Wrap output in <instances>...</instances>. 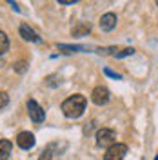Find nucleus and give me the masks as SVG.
Segmentation results:
<instances>
[{
    "label": "nucleus",
    "instance_id": "obj_8",
    "mask_svg": "<svg viewBox=\"0 0 158 160\" xmlns=\"http://www.w3.org/2000/svg\"><path fill=\"white\" fill-rule=\"evenodd\" d=\"M20 35H22V38L29 40V42H38V40H40L38 35L31 29L27 24H22V26H20Z\"/></svg>",
    "mask_w": 158,
    "mask_h": 160
},
{
    "label": "nucleus",
    "instance_id": "obj_17",
    "mask_svg": "<svg viewBox=\"0 0 158 160\" xmlns=\"http://www.w3.org/2000/svg\"><path fill=\"white\" fill-rule=\"evenodd\" d=\"M15 69L18 71V73H24V71H26V64H24V62H18V64L15 66Z\"/></svg>",
    "mask_w": 158,
    "mask_h": 160
},
{
    "label": "nucleus",
    "instance_id": "obj_15",
    "mask_svg": "<svg viewBox=\"0 0 158 160\" xmlns=\"http://www.w3.org/2000/svg\"><path fill=\"white\" fill-rule=\"evenodd\" d=\"M104 73H106V75H107V77H113V78H116V80H120V78H122V77H120L118 73H115V71L107 69V68H106V69H104Z\"/></svg>",
    "mask_w": 158,
    "mask_h": 160
},
{
    "label": "nucleus",
    "instance_id": "obj_14",
    "mask_svg": "<svg viewBox=\"0 0 158 160\" xmlns=\"http://www.w3.org/2000/svg\"><path fill=\"white\" fill-rule=\"evenodd\" d=\"M7 104H9V97H7L6 93H2V91H0V109H4Z\"/></svg>",
    "mask_w": 158,
    "mask_h": 160
},
{
    "label": "nucleus",
    "instance_id": "obj_7",
    "mask_svg": "<svg viewBox=\"0 0 158 160\" xmlns=\"http://www.w3.org/2000/svg\"><path fill=\"white\" fill-rule=\"evenodd\" d=\"M115 26H116V15L115 13L102 15V18H100V28H102V31H111Z\"/></svg>",
    "mask_w": 158,
    "mask_h": 160
},
{
    "label": "nucleus",
    "instance_id": "obj_1",
    "mask_svg": "<svg viewBox=\"0 0 158 160\" xmlns=\"http://www.w3.org/2000/svg\"><path fill=\"white\" fill-rule=\"evenodd\" d=\"M86 97L84 95H73L69 98L64 100V104H62V111H64V115L67 117V118H78L84 115V111H86Z\"/></svg>",
    "mask_w": 158,
    "mask_h": 160
},
{
    "label": "nucleus",
    "instance_id": "obj_10",
    "mask_svg": "<svg viewBox=\"0 0 158 160\" xmlns=\"http://www.w3.org/2000/svg\"><path fill=\"white\" fill-rule=\"evenodd\" d=\"M91 31V26L87 22H80L77 28H73V37H82V35H87Z\"/></svg>",
    "mask_w": 158,
    "mask_h": 160
},
{
    "label": "nucleus",
    "instance_id": "obj_6",
    "mask_svg": "<svg viewBox=\"0 0 158 160\" xmlns=\"http://www.w3.org/2000/svg\"><path fill=\"white\" fill-rule=\"evenodd\" d=\"M17 144H18V148H22V149H31L35 146V135L29 133V131H22L18 137H17Z\"/></svg>",
    "mask_w": 158,
    "mask_h": 160
},
{
    "label": "nucleus",
    "instance_id": "obj_12",
    "mask_svg": "<svg viewBox=\"0 0 158 160\" xmlns=\"http://www.w3.org/2000/svg\"><path fill=\"white\" fill-rule=\"evenodd\" d=\"M58 49L62 51V53H73V51H80L82 46H64V44H60Z\"/></svg>",
    "mask_w": 158,
    "mask_h": 160
},
{
    "label": "nucleus",
    "instance_id": "obj_11",
    "mask_svg": "<svg viewBox=\"0 0 158 160\" xmlns=\"http://www.w3.org/2000/svg\"><path fill=\"white\" fill-rule=\"evenodd\" d=\"M7 48H9V40H7L4 31H0V55H4L7 51Z\"/></svg>",
    "mask_w": 158,
    "mask_h": 160
},
{
    "label": "nucleus",
    "instance_id": "obj_9",
    "mask_svg": "<svg viewBox=\"0 0 158 160\" xmlns=\"http://www.w3.org/2000/svg\"><path fill=\"white\" fill-rule=\"evenodd\" d=\"M13 149V144L9 140H0V160H7L9 153Z\"/></svg>",
    "mask_w": 158,
    "mask_h": 160
},
{
    "label": "nucleus",
    "instance_id": "obj_16",
    "mask_svg": "<svg viewBox=\"0 0 158 160\" xmlns=\"http://www.w3.org/2000/svg\"><path fill=\"white\" fill-rule=\"evenodd\" d=\"M38 160H51V149H46L42 155H40Z\"/></svg>",
    "mask_w": 158,
    "mask_h": 160
},
{
    "label": "nucleus",
    "instance_id": "obj_3",
    "mask_svg": "<svg viewBox=\"0 0 158 160\" xmlns=\"http://www.w3.org/2000/svg\"><path fill=\"white\" fill-rule=\"evenodd\" d=\"M126 153H127L126 144H113L111 148H107L106 155H104V160H124Z\"/></svg>",
    "mask_w": 158,
    "mask_h": 160
},
{
    "label": "nucleus",
    "instance_id": "obj_2",
    "mask_svg": "<svg viewBox=\"0 0 158 160\" xmlns=\"http://www.w3.org/2000/svg\"><path fill=\"white\" fill-rule=\"evenodd\" d=\"M115 140H116V133L113 129L104 128V129H100L96 133V144H98L100 148H111L113 144H116Z\"/></svg>",
    "mask_w": 158,
    "mask_h": 160
},
{
    "label": "nucleus",
    "instance_id": "obj_5",
    "mask_svg": "<svg viewBox=\"0 0 158 160\" xmlns=\"http://www.w3.org/2000/svg\"><path fill=\"white\" fill-rule=\"evenodd\" d=\"M91 100H93L96 106H104V104H107L109 102V89L107 88H104V86L95 88L93 93H91Z\"/></svg>",
    "mask_w": 158,
    "mask_h": 160
},
{
    "label": "nucleus",
    "instance_id": "obj_19",
    "mask_svg": "<svg viewBox=\"0 0 158 160\" xmlns=\"http://www.w3.org/2000/svg\"><path fill=\"white\" fill-rule=\"evenodd\" d=\"M155 160H158V157H156V158H155Z\"/></svg>",
    "mask_w": 158,
    "mask_h": 160
},
{
    "label": "nucleus",
    "instance_id": "obj_13",
    "mask_svg": "<svg viewBox=\"0 0 158 160\" xmlns=\"http://www.w3.org/2000/svg\"><path fill=\"white\" fill-rule=\"evenodd\" d=\"M133 53H135L133 48H126V49L116 51V53H115V57H116V58H124V57H129V55H133Z\"/></svg>",
    "mask_w": 158,
    "mask_h": 160
},
{
    "label": "nucleus",
    "instance_id": "obj_4",
    "mask_svg": "<svg viewBox=\"0 0 158 160\" xmlns=\"http://www.w3.org/2000/svg\"><path fill=\"white\" fill-rule=\"evenodd\" d=\"M27 111H29V118L33 120L35 124H40V122H44V118H46L44 109L37 104V100H33V98L27 102Z\"/></svg>",
    "mask_w": 158,
    "mask_h": 160
},
{
    "label": "nucleus",
    "instance_id": "obj_20",
    "mask_svg": "<svg viewBox=\"0 0 158 160\" xmlns=\"http://www.w3.org/2000/svg\"><path fill=\"white\" fill-rule=\"evenodd\" d=\"M156 6H158V2H156Z\"/></svg>",
    "mask_w": 158,
    "mask_h": 160
},
{
    "label": "nucleus",
    "instance_id": "obj_18",
    "mask_svg": "<svg viewBox=\"0 0 158 160\" xmlns=\"http://www.w3.org/2000/svg\"><path fill=\"white\" fill-rule=\"evenodd\" d=\"M58 4H64V6H71V4H75V0H58Z\"/></svg>",
    "mask_w": 158,
    "mask_h": 160
}]
</instances>
